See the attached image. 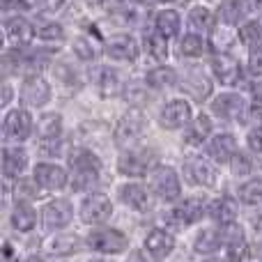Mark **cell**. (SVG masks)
Segmentation results:
<instances>
[{
    "instance_id": "cell-1",
    "label": "cell",
    "mask_w": 262,
    "mask_h": 262,
    "mask_svg": "<svg viewBox=\"0 0 262 262\" xmlns=\"http://www.w3.org/2000/svg\"><path fill=\"white\" fill-rule=\"evenodd\" d=\"M99 182V161L95 154L81 152L74 159V172H72V186L76 191H88L97 186Z\"/></svg>"
},
{
    "instance_id": "cell-2",
    "label": "cell",
    "mask_w": 262,
    "mask_h": 262,
    "mask_svg": "<svg viewBox=\"0 0 262 262\" xmlns=\"http://www.w3.org/2000/svg\"><path fill=\"white\" fill-rule=\"evenodd\" d=\"M149 186L161 200H175L180 195V180L177 172L168 166H159L149 175Z\"/></svg>"
},
{
    "instance_id": "cell-3",
    "label": "cell",
    "mask_w": 262,
    "mask_h": 262,
    "mask_svg": "<svg viewBox=\"0 0 262 262\" xmlns=\"http://www.w3.org/2000/svg\"><path fill=\"white\" fill-rule=\"evenodd\" d=\"M205 214V205L200 198H186L177 205L172 212H168L166 216V223L172 228H184L189 223H195L200 221V216Z\"/></svg>"
},
{
    "instance_id": "cell-4",
    "label": "cell",
    "mask_w": 262,
    "mask_h": 262,
    "mask_svg": "<svg viewBox=\"0 0 262 262\" xmlns=\"http://www.w3.org/2000/svg\"><path fill=\"white\" fill-rule=\"evenodd\" d=\"M88 246L99 251V253H122V251L127 249V237L120 230H108V228H104V230L90 232Z\"/></svg>"
},
{
    "instance_id": "cell-5",
    "label": "cell",
    "mask_w": 262,
    "mask_h": 262,
    "mask_svg": "<svg viewBox=\"0 0 262 262\" xmlns=\"http://www.w3.org/2000/svg\"><path fill=\"white\" fill-rule=\"evenodd\" d=\"M111 214H113V205H111V200L106 198V195L95 193V195L83 200L81 219L85 223H104Z\"/></svg>"
},
{
    "instance_id": "cell-6",
    "label": "cell",
    "mask_w": 262,
    "mask_h": 262,
    "mask_svg": "<svg viewBox=\"0 0 262 262\" xmlns=\"http://www.w3.org/2000/svg\"><path fill=\"white\" fill-rule=\"evenodd\" d=\"M30 131H32V120L26 111H12L5 118L3 134L7 140H23L30 136Z\"/></svg>"
},
{
    "instance_id": "cell-7",
    "label": "cell",
    "mask_w": 262,
    "mask_h": 262,
    "mask_svg": "<svg viewBox=\"0 0 262 262\" xmlns=\"http://www.w3.org/2000/svg\"><path fill=\"white\" fill-rule=\"evenodd\" d=\"M49 97H51V88L44 78H39V76L26 78V83H23V88H21V101L23 104L41 106V104L49 101Z\"/></svg>"
},
{
    "instance_id": "cell-8",
    "label": "cell",
    "mask_w": 262,
    "mask_h": 262,
    "mask_svg": "<svg viewBox=\"0 0 262 262\" xmlns=\"http://www.w3.org/2000/svg\"><path fill=\"white\" fill-rule=\"evenodd\" d=\"M149 163H152V154L145 152V149H131V152H124L122 157L118 159L120 172L134 175V177L143 175V172L149 168Z\"/></svg>"
},
{
    "instance_id": "cell-9",
    "label": "cell",
    "mask_w": 262,
    "mask_h": 262,
    "mask_svg": "<svg viewBox=\"0 0 262 262\" xmlns=\"http://www.w3.org/2000/svg\"><path fill=\"white\" fill-rule=\"evenodd\" d=\"M145 131V118L140 111H129L122 120L115 127V138L120 143H127V140H136L140 138V134Z\"/></svg>"
},
{
    "instance_id": "cell-10",
    "label": "cell",
    "mask_w": 262,
    "mask_h": 262,
    "mask_svg": "<svg viewBox=\"0 0 262 262\" xmlns=\"http://www.w3.org/2000/svg\"><path fill=\"white\" fill-rule=\"evenodd\" d=\"M189 118H191L189 104L182 101V99H172V101H168L166 108H163V113H161V127L180 129L189 122Z\"/></svg>"
},
{
    "instance_id": "cell-11",
    "label": "cell",
    "mask_w": 262,
    "mask_h": 262,
    "mask_svg": "<svg viewBox=\"0 0 262 262\" xmlns=\"http://www.w3.org/2000/svg\"><path fill=\"white\" fill-rule=\"evenodd\" d=\"M212 69H214V76H216L223 85H235L242 78V69H239V64H237V60L226 53L216 55V58L212 60Z\"/></svg>"
},
{
    "instance_id": "cell-12",
    "label": "cell",
    "mask_w": 262,
    "mask_h": 262,
    "mask_svg": "<svg viewBox=\"0 0 262 262\" xmlns=\"http://www.w3.org/2000/svg\"><path fill=\"white\" fill-rule=\"evenodd\" d=\"M44 226L53 228V230H58V228H64L69 221H72V205L67 203V200H53V203H49L44 207Z\"/></svg>"
},
{
    "instance_id": "cell-13",
    "label": "cell",
    "mask_w": 262,
    "mask_h": 262,
    "mask_svg": "<svg viewBox=\"0 0 262 262\" xmlns=\"http://www.w3.org/2000/svg\"><path fill=\"white\" fill-rule=\"evenodd\" d=\"M212 111L223 120H237V118L244 115L246 104H244V99H242L239 95H221V97L214 99Z\"/></svg>"
},
{
    "instance_id": "cell-14",
    "label": "cell",
    "mask_w": 262,
    "mask_h": 262,
    "mask_svg": "<svg viewBox=\"0 0 262 262\" xmlns=\"http://www.w3.org/2000/svg\"><path fill=\"white\" fill-rule=\"evenodd\" d=\"M35 180L44 189H62L67 184V172L60 166H53V163H39L35 168Z\"/></svg>"
},
{
    "instance_id": "cell-15",
    "label": "cell",
    "mask_w": 262,
    "mask_h": 262,
    "mask_svg": "<svg viewBox=\"0 0 262 262\" xmlns=\"http://www.w3.org/2000/svg\"><path fill=\"white\" fill-rule=\"evenodd\" d=\"M207 152H209V157L219 163L232 161V157L237 154V143L230 134H221V136H216V138L209 140Z\"/></svg>"
},
{
    "instance_id": "cell-16",
    "label": "cell",
    "mask_w": 262,
    "mask_h": 262,
    "mask_svg": "<svg viewBox=\"0 0 262 262\" xmlns=\"http://www.w3.org/2000/svg\"><path fill=\"white\" fill-rule=\"evenodd\" d=\"M106 53L115 60H134L138 55V46L127 35H115L106 41Z\"/></svg>"
},
{
    "instance_id": "cell-17",
    "label": "cell",
    "mask_w": 262,
    "mask_h": 262,
    "mask_svg": "<svg viewBox=\"0 0 262 262\" xmlns=\"http://www.w3.org/2000/svg\"><path fill=\"white\" fill-rule=\"evenodd\" d=\"M207 214L212 221L223 223V226H230V223L237 219V203L232 198H228V195H223V198H216L212 205H209Z\"/></svg>"
},
{
    "instance_id": "cell-18",
    "label": "cell",
    "mask_w": 262,
    "mask_h": 262,
    "mask_svg": "<svg viewBox=\"0 0 262 262\" xmlns=\"http://www.w3.org/2000/svg\"><path fill=\"white\" fill-rule=\"evenodd\" d=\"M186 175L193 184L200 186H212L214 184V168L212 163H207L200 157H191L189 163H186Z\"/></svg>"
},
{
    "instance_id": "cell-19",
    "label": "cell",
    "mask_w": 262,
    "mask_h": 262,
    "mask_svg": "<svg viewBox=\"0 0 262 262\" xmlns=\"http://www.w3.org/2000/svg\"><path fill=\"white\" fill-rule=\"evenodd\" d=\"M221 244H226V251H228V258L230 260H237L244 255V232H242L239 226H228L226 230L221 232Z\"/></svg>"
},
{
    "instance_id": "cell-20",
    "label": "cell",
    "mask_w": 262,
    "mask_h": 262,
    "mask_svg": "<svg viewBox=\"0 0 262 262\" xmlns=\"http://www.w3.org/2000/svg\"><path fill=\"white\" fill-rule=\"evenodd\" d=\"M145 246H147V251L152 255L166 258L172 251V246H175V239H172V235H168V232H163V230H152L145 237Z\"/></svg>"
},
{
    "instance_id": "cell-21",
    "label": "cell",
    "mask_w": 262,
    "mask_h": 262,
    "mask_svg": "<svg viewBox=\"0 0 262 262\" xmlns=\"http://www.w3.org/2000/svg\"><path fill=\"white\" fill-rule=\"evenodd\" d=\"M5 30H7V37L14 41V44H30L32 35H35V30H32V26L26 21V18H9L7 26H5Z\"/></svg>"
},
{
    "instance_id": "cell-22",
    "label": "cell",
    "mask_w": 262,
    "mask_h": 262,
    "mask_svg": "<svg viewBox=\"0 0 262 262\" xmlns=\"http://www.w3.org/2000/svg\"><path fill=\"white\" fill-rule=\"evenodd\" d=\"M182 90L189 92L193 99H207L209 95H212V85H209V81L203 76V74H191V76H186L184 81H182Z\"/></svg>"
},
{
    "instance_id": "cell-23",
    "label": "cell",
    "mask_w": 262,
    "mask_h": 262,
    "mask_svg": "<svg viewBox=\"0 0 262 262\" xmlns=\"http://www.w3.org/2000/svg\"><path fill=\"white\" fill-rule=\"evenodd\" d=\"M28 166V154L18 147H9L3 152V170L7 177L12 175H18L23 172V168Z\"/></svg>"
},
{
    "instance_id": "cell-24",
    "label": "cell",
    "mask_w": 262,
    "mask_h": 262,
    "mask_svg": "<svg viewBox=\"0 0 262 262\" xmlns=\"http://www.w3.org/2000/svg\"><path fill=\"white\" fill-rule=\"evenodd\" d=\"M46 249H49L51 255H72L81 249V242L74 235H60V237H55V239H51L49 244H46Z\"/></svg>"
},
{
    "instance_id": "cell-25",
    "label": "cell",
    "mask_w": 262,
    "mask_h": 262,
    "mask_svg": "<svg viewBox=\"0 0 262 262\" xmlns=\"http://www.w3.org/2000/svg\"><path fill=\"white\" fill-rule=\"evenodd\" d=\"M120 195H122L124 203H127L129 207H134V209H147V207H149L147 191H145L143 186H138V184H127V186H122Z\"/></svg>"
},
{
    "instance_id": "cell-26",
    "label": "cell",
    "mask_w": 262,
    "mask_h": 262,
    "mask_svg": "<svg viewBox=\"0 0 262 262\" xmlns=\"http://www.w3.org/2000/svg\"><path fill=\"white\" fill-rule=\"evenodd\" d=\"M12 223H14V228L21 232L32 230V228H35V209L28 203H16L14 214H12Z\"/></svg>"
},
{
    "instance_id": "cell-27",
    "label": "cell",
    "mask_w": 262,
    "mask_h": 262,
    "mask_svg": "<svg viewBox=\"0 0 262 262\" xmlns=\"http://www.w3.org/2000/svg\"><path fill=\"white\" fill-rule=\"evenodd\" d=\"M246 12H249V3L246 0H226L221 5V18L226 23H232V26L239 23L246 16Z\"/></svg>"
},
{
    "instance_id": "cell-28",
    "label": "cell",
    "mask_w": 262,
    "mask_h": 262,
    "mask_svg": "<svg viewBox=\"0 0 262 262\" xmlns=\"http://www.w3.org/2000/svg\"><path fill=\"white\" fill-rule=\"evenodd\" d=\"M157 30H159V35H163V37H175L177 30H180V14L172 12V9L159 12V16H157Z\"/></svg>"
},
{
    "instance_id": "cell-29",
    "label": "cell",
    "mask_w": 262,
    "mask_h": 262,
    "mask_svg": "<svg viewBox=\"0 0 262 262\" xmlns=\"http://www.w3.org/2000/svg\"><path fill=\"white\" fill-rule=\"evenodd\" d=\"M209 134H212V122H209L207 115H200V118H195L193 122L189 124V129H186V143L195 145L207 138Z\"/></svg>"
},
{
    "instance_id": "cell-30",
    "label": "cell",
    "mask_w": 262,
    "mask_h": 262,
    "mask_svg": "<svg viewBox=\"0 0 262 262\" xmlns=\"http://www.w3.org/2000/svg\"><path fill=\"white\" fill-rule=\"evenodd\" d=\"M95 83L99 85L101 95H118L120 92V81H118V74L113 69H97V76Z\"/></svg>"
},
{
    "instance_id": "cell-31",
    "label": "cell",
    "mask_w": 262,
    "mask_h": 262,
    "mask_svg": "<svg viewBox=\"0 0 262 262\" xmlns=\"http://www.w3.org/2000/svg\"><path fill=\"white\" fill-rule=\"evenodd\" d=\"M219 246H221V232H216V230H203L198 235V239H195V251L205 255L214 253Z\"/></svg>"
},
{
    "instance_id": "cell-32",
    "label": "cell",
    "mask_w": 262,
    "mask_h": 262,
    "mask_svg": "<svg viewBox=\"0 0 262 262\" xmlns=\"http://www.w3.org/2000/svg\"><path fill=\"white\" fill-rule=\"evenodd\" d=\"M239 39L253 51L262 49V26L260 23H255V21L246 23V26L239 30Z\"/></svg>"
},
{
    "instance_id": "cell-33",
    "label": "cell",
    "mask_w": 262,
    "mask_h": 262,
    "mask_svg": "<svg viewBox=\"0 0 262 262\" xmlns=\"http://www.w3.org/2000/svg\"><path fill=\"white\" fill-rule=\"evenodd\" d=\"M242 200L251 207H262V180H251L242 186Z\"/></svg>"
},
{
    "instance_id": "cell-34",
    "label": "cell",
    "mask_w": 262,
    "mask_h": 262,
    "mask_svg": "<svg viewBox=\"0 0 262 262\" xmlns=\"http://www.w3.org/2000/svg\"><path fill=\"white\" fill-rule=\"evenodd\" d=\"M191 18V26L195 28V30H212L214 28V12L207 7H193L189 14Z\"/></svg>"
},
{
    "instance_id": "cell-35",
    "label": "cell",
    "mask_w": 262,
    "mask_h": 262,
    "mask_svg": "<svg viewBox=\"0 0 262 262\" xmlns=\"http://www.w3.org/2000/svg\"><path fill=\"white\" fill-rule=\"evenodd\" d=\"M175 78L177 74L172 72L170 67H157L147 74V83L154 88H168V85H175Z\"/></svg>"
},
{
    "instance_id": "cell-36",
    "label": "cell",
    "mask_w": 262,
    "mask_h": 262,
    "mask_svg": "<svg viewBox=\"0 0 262 262\" xmlns=\"http://www.w3.org/2000/svg\"><path fill=\"white\" fill-rule=\"evenodd\" d=\"M60 115H44V118L39 120V124H37V131H39L41 138H58L60 134Z\"/></svg>"
},
{
    "instance_id": "cell-37",
    "label": "cell",
    "mask_w": 262,
    "mask_h": 262,
    "mask_svg": "<svg viewBox=\"0 0 262 262\" xmlns=\"http://www.w3.org/2000/svg\"><path fill=\"white\" fill-rule=\"evenodd\" d=\"M145 49L149 51V55L157 60H163L168 55V46H166V37L159 35V32H154V35H147V39H145Z\"/></svg>"
},
{
    "instance_id": "cell-38",
    "label": "cell",
    "mask_w": 262,
    "mask_h": 262,
    "mask_svg": "<svg viewBox=\"0 0 262 262\" xmlns=\"http://www.w3.org/2000/svg\"><path fill=\"white\" fill-rule=\"evenodd\" d=\"M180 51L184 55H189V58H198V55H203V39L198 35H186L182 39Z\"/></svg>"
},
{
    "instance_id": "cell-39",
    "label": "cell",
    "mask_w": 262,
    "mask_h": 262,
    "mask_svg": "<svg viewBox=\"0 0 262 262\" xmlns=\"http://www.w3.org/2000/svg\"><path fill=\"white\" fill-rule=\"evenodd\" d=\"M37 35L44 41H60L64 37V32H62V26H58V23H46V26L39 28Z\"/></svg>"
},
{
    "instance_id": "cell-40",
    "label": "cell",
    "mask_w": 262,
    "mask_h": 262,
    "mask_svg": "<svg viewBox=\"0 0 262 262\" xmlns=\"http://www.w3.org/2000/svg\"><path fill=\"white\" fill-rule=\"evenodd\" d=\"M251 159L246 157V154H239L237 152L235 157H232V172H235L237 177H242V175H249L251 172Z\"/></svg>"
},
{
    "instance_id": "cell-41",
    "label": "cell",
    "mask_w": 262,
    "mask_h": 262,
    "mask_svg": "<svg viewBox=\"0 0 262 262\" xmlns=\"http://www.w3.org/2000/svg\"><path fill=\"white\" fill-rule=\"evenodd\" d=\"M16 195H23V198H37V186L32 180H21L16 184Z\"/></svg>"
},
{
    "instance_id": "cell-42",
    "label": "cell",
    "mask_w": 262,
    "mask_h": 262,
    "mask_svg": "<svg viewBox=\"0 0 262 262\" xmlns=\"http://www.w3.org/2000/svg\"><path fill=\"white\" fill-rule=\"evenodd\" d=\"M76 53H78V58H83V60H92L95 58V46H92L88 39H78L76 41Z\"/></svg>"
},
{
    "instance_id": "cell-43",
    "label": "cell",
    "mask_w": 262,
    "mask_h": 262,
    "mask_svg": "<svg viewBox=\"0 0 262 262\" xmlns=\"http://www.w3.org/2000/svg\"><path fill=\"white\" fill-rule=\"evenodd\" d=\"M249 72L253 74V76H262V49H258V51H253V53H251Z\"/></svg>"
},
{
    "instance_id": "cell-44",
    "label": "cell",
    "mask_w": 262,
    "mask_h": 262,
    "mask_svg": "<svg viewBox=\"0 0 262 262\" xmlns=\"http://www.w3.org/2000/svg\"><path fill=\"white\" fill-rule=\"evenodd\" d=\"M249 147L255 152H262V127H255L249 134Z\"/></svg>"
},
{
    "instance_id": "cell-45",
    "label": "cell",
    "mask_w": 262,
    "mask_h": 262,
    "mask_svg": "<svg viewBox=\"0 0 262 262\" xmlns=\"http://www.w3.org/2000/svg\"><path fill=\"white\" fill-rule=\"evenodd\" d=\"M64 0H37V7H41L44 12H55V9L62 7Z\"/></svg>"
},
{
    "instance_id": "cell-46",
    "label": "cell",
    "mask_w": 262,
    "mask_h": 262,
    "mask_svg": "<svg viewBox=\"0 0 262 262\" xmlns=\"http://www.w3.org/2000/svg\"><path fill=\"white\" fill-rule=\"evenodd\" d=\"M239 262H262V251H258V249H246L244 255L239 258Z\"/></svg>"
},
{
    "instance_id": "cell-47",
    "label": "cell",
    "mask_w": 262,
    "mask_h": 262,
    "mask_svg": "<svg viewBox=\"0 0 262 262\" xmlns=\"http://www.w3.org/2000/svg\"><path fill=\"white\" fill-rule=\"evenodd\" d=\"M58 143L60 140L58 138H46V140H41V152L44 154H51V152H58Z\"/></svg>"
},
{
    "instance_id": "cell-48",
    "label": "cell",
    "mask_w": 262,
    "mask_h": 262,
    "mask_svg": "<svg viewBox=\"0 0 262 262\" xmlns=\"http://www.w3.org/2000/svg\"><path fill=\"white\" fill-rule=\"evenodd\" d=\"M127 262H147V258H145L143 251H134V253L129 255V260H127Z\"/></svg>"
},
{
    "instance_id": "cell-49",
    "label": "cell",
    "mask_w": 262,
    "mask_h": 262,
    "mask_svg": "<svg viewBox=\"0 0 262 262\" xmlns=\"http://www.w3.org/2000/svg\"><path fill=\"white\" fill-rule=\"evenodd\" d=\"M253 99H255V104L258 106H262V83L253 88Z\"/></svg>"
},
{
    "instance_id": "cell-50",
    "label": "cell",
    "mask_w": 262,
    "mask_h": 262,
    "mask_svg": "<svg viewBox=\"0 0 262 262\" xmlns=\"http://www.w3.org/2000/svg\"><path fill=\"white\" fill-rule=\"evenodd\" d=\"M249 3V9H262V0H246Z\"/></svg>"
},
{
    "instance_id": "cell-51",
    "label": "cell",
    "mask_w": 262,
    "mask_h": 262,
    "mask_svg": "<svg viewBox=\"0 0 262 262\" xmlns=\"http://www.w3.org/2000/svg\"><path fill=\"white\" fill-rule=\"evenodd\" d=\"M9 95H12V92H9L7 85H5V88H3V104H7V101H9Z\"/></svg>"
},
{
    "instance_id": "cell-52",
    "label": "cell",
    "mask_w": 262,
    "mask_h": 262,
    "mask_svg": "<svg viewBox=\"0 0 262 262\" xmlns=\"http://www.w3.org/2000/svg\"><path fill=\"white\" fill-rule=\"evenodd\" d=\"M21 5H23V7H35L37 0H21Z\"/></svg>"
},
{
    "instance_id": "cell-53",
    "label": "cell",
    "mask_w": 262,
    "mask_h": 262,
    "mask_svg": "<svg viewBox=\"0 0 262 262\" xmlns=\"http://www.w3.org/2000/svg\"><path fill=\"white\" fill-rule=\"evenodd\" d=\"M253 226H255V228H258V230H262V214H260V216H258V219H253Z\"/></svg>"
},
{
    "instance_id": "cell-54",
    "label": "cell",
    "mask_w": 262,
    "mask_h": 262,
    "mask_svg": "<svg viewBox=\"0 0 262 262\" xmlns=\"http://www.w3.org/2000/svg\"><path fill=\"white\" fill-rule=\"evenodd\" d=\"M83 3H85V5H92V7H95V5H101L104 0H83Z\"/></svg>"
},
{
    "instance_id": "cell-55",
    "label": "cell",
    "mask_w": 262,
    "mask_h": 262,
    "mask_svg": "<svg viewBox=\"0 0 262 262\" xmlns=\"http://www.w3.org/2000/svg\"><path fill=\"white\" fill-rule=\"evenodd\" d=\"M26 262H41V260H39V258H28Z\"/></svg>"
},
{
    "instance_id": "cell-56",
    "label": "cell",
    "mask_w": 262,
    "mask_h": 262,
    "mask_svg": "<svg viewBox=\"0 0 262 262\" xmlns=\"http://www.w3.org/2000/svg\"><path fill=\"white\" fill-rule=\"evenodd\" d=\"M157 3H172V0H157Z\"/></svg>"
},
{
    "instance_id": "cell-57",
    "label": "cell",
    "mask_w": 262,
    "mask_h": 262,
    "mask_svg": "<svg viewBox=\"0 0 262 262\" xmlns=\"http://www.w3.org/2000/svg\"><path fill=\"white\" fill-rule=\"evenodd\" d=\"M90 262H106V260H90Z\"/></svg>"
},
{
    "instance_id": "cell-58",
    "label": "cell",
    "mask_w": 262,
    "mask_h": 262,
    "mask_svg": "<svg viewBox=\"0 0 262 262\" xmlns=\"http://www.w3.org/2000/svg\"><path fill=\"white\" fill-rule=\"evenodd\" d=\"M7 3H9V0H3V5H7Z\"/></svg>"
},
{
    "instance_id": "cell-59",
    "label": "cell",
    "mask_w": 262,
    "mask_h": 262,
    "mask_svg": "<svg viewBox=\"0 0 262 262\" xmlns=\"http://www.w3.org/2000/svg\"><path fill=\"white\" fill-rule=\"evenodd\" d=\"M207 262H216V260H207Z\"/></svg>"
}]
</instances>
